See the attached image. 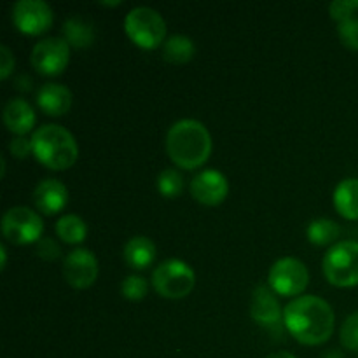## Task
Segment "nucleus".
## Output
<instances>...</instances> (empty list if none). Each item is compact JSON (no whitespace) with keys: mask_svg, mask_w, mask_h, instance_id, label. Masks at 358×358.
Returning a JSON list of instances; mask_svg holds the SVG:
<instances>
[{"mask_svg":"<svg viewBox=\"0 0 358 358\" xmlns=\"http://www.w3.org/2000/svg\"><path fill=\"white\" fill-rule=\"evenodd\" d=\"M283 325L304 346H320L331 339L336 315L331 304L318 296H301L283 310Z\"/></svg>","mask_w":358,"mask_h":358,"instance_id":"nucleus-1","label":"nucleus"},{"mask_svg":"<svg viewBox=\"0 0 358 358\" xmlns=\"http://www.w3.org/2000/svg\"><path fill=\"white\" fill-rule=\"evenodd\" d=\"M212 135L203 122L180 119L166 133V152L175 166L182 170L201 168L212 156Z\"/></svg>","mask_w":358,"mask_h":358,"instance_id":"nucleus-2","label":"nucleus"},{"mask_svg":"<svg viewBox=\"0 0 358 358\" xmlns=\"http://www.w3.org/2000/svg\"><path fill=\"white\" fill-rule=\"evenodd\" d=\"M34 156L42 166L52 171L69 170L76 164L79 147L69 129L58 124H44L31 135Z\"/></svg>","mask_w":358,"mask_h":358,"instance_id":"nucleus-3","label":"nucleus"},{"mask_svg":"<svg viewBox=\"0 0 358 358\" xmlns=\"http://www.w3.org/2000/svg\"><path fill=\"white\" fill-rule=\"evenodd\" d=\"M324 275L331 285L352 289L358 285V241L345 240L332 245L324 255Z\"/></svg>","mask_w":358,"mask_h":358,"instance_id":"nucleus-4","label":"nucleus"},{"mask_svg":"<svg viewBox=\"0 0 358 358\" xmlns=\"http://www.w3.org/2000/svg\"><path fill=\"white\" fill-rule=\"evenodd\" d=\"M124 31L140 49L152 51L166 41V23L156 9L135 7L124 17Z\"/></svg>","mask_w":358,"mask_h":358,"instance_id":"nucleus-5","label":"nucleus"},{"mask_svg":"<svg viewBox=\"0 0 358 358\" xmlns=\"http://www.w3.org/2000/svg\"><path fill=\"white\" fill-rule=\"evenodd\" d=\"M154 290L164 299H184L196 285V273L180 259L161 262L152 273Z\"/></svg>","mask_w":358,"mask_h":358,"instance_id":"nucleus-6","label":"nucleus"},{"mask_svg":"<svg viewBox=\"0 0 358 358\" xmlns=\"http://www.w3.org/2000/svg\"><path fill=\"white\" fill-rule=\"evenodd\" d=\"M269 289L282 297H301L310 283V271L296 257H282L269 269Z\"/></svg>","mask_w":358,"mask_h":358,"instance_id":"nucleus-7","label":"nucleus"},{"mask_svg":"<svg viewBox=\"0 0 358 358\" xmlns=\"http://www.w3.org/2000/svg\"><path fill=\"white\" fill-rule=\"evenodd\" d=\"M44 233L41 215L27 206H13L3 213L2 234L9 243L30 245L37 243Z\"/></svg>","mask_w":358,"mask_h":358,"instance_id":"nucleus-8","label":"nucleus"},{"mask_svg":"<svg viewBox=\"0 0 358 358\" xmlns=\"http://www.w3.org/2000/svg\"><path fill=\"white\" fill-rule=\"evenodd\" d=\"M31 66L45 77L63 73L70 63V45L63 37H48L31 49Z\"/></svg>","mask_w":358,"mask_h":358,"instance_id":"nucleus-9","label":"nucleus"},{"mask_svg":"<svg viewBox=\"0 0 358 358\" xmlns=\"http://www.w3.org/2000/svg\"><path fill=\"white\" fill-rule=\"evenodd\" d=\"M52 9L44 0H20L13 7V23L21 34L37 35L45 34L52 27Z\"/></svg>","mask_w":358,"mask_h":358,"instance_id":"nucleus-10","label":"nucleus"},{"mask_svg":"<svg viewBox=\"0 0 358 358\" xmlns=\"http://www.w3.org/2000/svg\"><path fill=\"white\" fill-rule=\"evenodd\" d=\"M66 283L77 290L90 289L98 278V261L87 248H76L63 261Z\"/></svg>","mask_w":358,"mask_h":358,"instance_id":"nucleus-11","label":"nucleus"},{"mask_svg":"<svg viewBox=\"0 0 358 358\" xmlns=\"http://www.w3.org/2000/svg\"><path fill=\"white\" fill-rule=\"evenodd\" d=\"M229 194V182L219 170H203L191 180V196L205 206H219Z\"/></svg>","mask_w":358,"mask_h":358,"instance_id":"nucleus-12","label":"nucleus"},{"mask_svg":"<svg viewBox=\"0 0 358 358\" xmlns=\"http://www.w3.org/2000/svg\"><path fill=\"white\" fill-rule=\"evenodd\" d=\"M250 317L261 327L269 329L273 332L278 331V329L282 331L283 313L271 289L261 285L254 290L250 301Z\"/></svg>","mask_w":358,"mask_h":358,"instance_id":"nucleus-13","label":"nucleus"},{"mask_svg":"<svg viewBox=\"0 0 358 358\" xmlns=\"http://www.w3.org/2000/svg\"><path fill=\"white\" fill-rule=\"evenodd\" d=\"M34 203L44 215H56L69 205V189L62 180L45 178L38 182L34 191Z\"/></svg>","mask_w":358,"mask_h":358,"instance_id":"nucleus-14","label":"nucleus"},{"mask_svg":"<svg viewBox=\"0 0 358 358\" xmlns=\"http://www.w3.org/2000/svg\"><path fill=\"white\" fill-rule=\"evenodd\" d=\"M73 94L63 84L48 83L37 91V105L44 114L51 117H62L72 108Z\"/></svg>","mask_w":358,"mask_h":358,"instance_id":"nucleus-15","label":"nucleus"},{"mask_svg":"<svg viewBox=\"0 0 358 358\" xmlns=\"http://www.w3.org/2000/svg\"><path fill=\"white\" fill-rule=\"evenodd\" d=\"M35 112L23 98H10L3 107V124L16 136H24L35 126Z\"/></svg>","mask_w":358,"mask_h":358,"instance_id":"nucleus-16","label":"nucleus"},{"mask_svg":"<svg viewBox=\"0 0 358 358\" xmlns=\"http://www.w3.org/2000/svg\"><path fill=\"white\" fill-rule=\"evenodd\" d=\"M122 259L133 269H147L156 261V245L147 236H133L122 250Z\"/></svg>","mask_w":358,"mask_h":358,"instance_id":"nucleus-17","label":"nucleus"},{"mask_svg":"<svg viewBox=\"0 0 358 358\" xmlns=\"http://www.w3.org/2000/svg\"><path fill=\"white\" fill-rule=\"evenodd\" d=\"M334 206L346 220H358V178H345L334 191Z\"/></svg>","mask_w":358,"mask_h":358,"instance_id":"nucleus-18","label":"nucleus"},{"mask_svg":"<svg viewBox=\"0 0 358 358\" xmlns=\"http://www.w3.org/2000/svg\"><path fill=\"white\" fill-rule=\"evenodd\" d=\"M63 38L70 48L86 49L94 42V27L91 21L72 16L63 23Z\"/></svg>","mask_w":358,"mask_h":358,"instance_id":"nucleus-19","label":"nucleus"},{"mask_svg":"<svg viewBox=\"0 0 358 358\" xmlns=\"http://www.w3.org/2000/svg\"><path fill=\"white\" fill-rule=\"evenodd\" d=\"M196 52V45L187 35H171L163 44V58L173 65H184L192 59Z\"/></svg>","mask_w":358,"mask_h":358,"instance_id":"nucleus-20","label":"nucleus"},{"mask_svg":"<svg viewBox=\"0 0 358 358\" xmlns=\"http://www.w3.org/2000/svg\"><path fill=\"white\" fill-rule=\"evenodd\" d=\"M56 236L69 245H79L86 240L87 236V226L79 215H63L62 219L56 222Z\"/></svg>","mask_w":358,"mask_h":358,"instance_id":"nucleus-21","label":"nucleus"},{"mask_svg":"<svg viewBox=\"0 0 358 358\" xmlns=\"http://www.w3.org/2000/svg\"><path fill=\"white\" fill-rule=\"evenodd\" d=\"M341 234V227L331 219H315L310 222L306 229L308 241L317 247H325V245L334 243Z\"/></svg>","mask_w":358,"mask_h":358,"instance_id":"nucleus-22","label":"nucleus"},{"mask_svg":"<svg viewBox=\"0 0 358 358\" xmlns=\"http://www.w3.org/2000/svg\"><path fill=\"white\" fill-rule=\"evenodd\" d=\"M157 191L161 192V196L170 199L180 196V192L184 191V177L180 171L175 168H166L161 171L157 177Z\"/></svg>","mask_w":358,"mask_h":358,"instance_id":"nucleus-23","label":"nucleus"},{"mask_svg":"<svg viewBox=\"0 0 358 358\" xmlns=\"http://www.w3.org/2000/svg\"><path fill=\"white\" fill-rule=\"evenodd\" d=\"M121 294L128 301H142L149 294V283L138 275H131L122 280Z\"/></svg>","mask_w":358,"mask_h":358,"instance_id":"nucleus-24","label":"nucleus"},{"mask_svg":"<svg viewBox=\"0 0 358 358\" xmlns=\"http://www.w3.org/2000/svg\"><path fill=\"white\" fill-rule=\"evenodd\" d=\"M339 339L345 350L358 353V311L350 315L339 331Z\"/></svg>","mask_w":358,"mask_h":358,"instance_id":"nucleus-25","label":"nucleus"},{"mask_svg":"<svg viewBox=\"0 0 358 358\" xmlns=\"http://www.w3.org/2000/svg\"><path fill=\"white\" fill-rule=\"evenodd\" d=\"M338 35L345 48L358 51V17H352V20L339 23Z\"/></svg>","mask_w":358,"mask_h":358,"instance_id":"nucleus-26","label":"nucleus"},{"mask_svg":"<svg viewBox=\"0 0 358 358\" xmlns=\"http://www.w3.org/2000/svg\"><path fill=\"white\" fill-rule=\"evenodd\" d=\"M355 10H358V0H334L329 6L331 17L334 21H338V23H343V21L355 17L353 16Z\"/></svg>","mask_w":358,"mask_h":358,"instance_id":"nucleus-27","label":"nucleus"},{"mask_svg":"<svg viewBox=\"0 0 358 358\" xmlns=\"http://www.w3.org/2000/svg\"><path fill=\"white\" fill-rule=\"evenodd\" d=\"M37 255L44 261L52 262L62 255V247L56 243L55 238H41L37 241Z\"/></svg>","mask_w":358,"mask_h":358,"instance_id":"nucleus-28","label":"nucleus"},{"mask_svg":"<svg viewBox=\"0 0 358 358\" xmlns=\"http://www.w3.org/2000/svg\"><path fill=\"white\" fill-rule=\"evenodd\" d=\"M9 152L10 156L16 157V159H27L30 154H34L31 140H28L27 136H16V138L10 140Z\"/></svg>","mask_w":358,"mask_h":358,"instance_id":"nucleus-29","label":"nucleus"},{"mask_svg":"<svg viewBox=\"0 0 358 358\" xmlns=\"http://www.w3.org/2000/svg\"><path fill=\"white\" fill-rule=\"evenodd\" d=\"M14 72V56L7 45H0V79L7 80Z\"/></svg>","mask_w":358,"mask_h":358,"instance_id":"nucleus-30","label":"nucleus"},{"mask_svg":"<svg viewBox=\"0 0 358 358\" xmlns=\"http://www.w3.org/2000/svg\"><path fill=\"white\" fill-rule=\"evenodd\" d=\"M31 83H34V80H31L28 76H20L16 79V87H17V90H21V91H30L31 90Z\"/></svg>","mask_w":358,"mask_h":358,"instance_id":"nucleus-31","label":"nucleus"},{"mask_svg":"<svg viewBox=\"0 0 358 358\" xmlns=\"http://www.w3.org/2000/svg\"><path fill=\"white\" fill-rule=\"evenodd\" d=\"M320 358H345V355H343V352H339V350L332 348V350H327V352H325Z\"/></svg>","mask_w":358,"mask_h":358,"instance_id":"nucleus-32","label":"nucleus"},{"mask_svg":"<svg viewBox=\"0 0 358 358\" xmlns=\"http://www.w3.org/2000/svg\"><path fill=\"white\" fill-rule=\"evenodd\" d=\"M0 257H2V262H0V269H6L7 268V250H6V245H0Z\"/></svg>","mask_w":358,"mask_h":358,"instance_id":"nucleus-33","label":"nucleus"},{"mask_svg":"<svg viewBox=\"0 0 358 358\" xmlns=\"http://www.w3.org/2000/svg\"><path fill=\"white\" fill-rule=\"evenodd\" d=\"M266 358H297V357L292 355V353H289V352H276V353H271V355L266 357Z\"/></svg>","mask_w":358,"mask_h":358,"instance_id":"nucleus-34","label":"nucleus"},{"mask_svg":"<svg viewBox=\"0 0 358 358\" xmlns=\"http://www.w3.org/2000/svg\"><path fill=\"white\" fill-rule=\"evenodd\" d=\"M101 3V6H107V7H115V6H121V2H119V0H117V2H100Z\"/></svg>","mask_w":358,"mask_h":358,"instance_id":"nucleus-35","label":"nucleus"},{"mask_svg":"<svg viewBox=\"0 0 358 358\" xmlns=\"http://www.w3.org/2000/svg\"><path fill=\"white\" fill-rule=\"evenodd\" d=\"M0 163H2V177H6V157H2Z\"/></svg>","mask_w":358,"mask_h":358,"instance_id":"nucleus-36","label":"nucleus"}]
</instances>
